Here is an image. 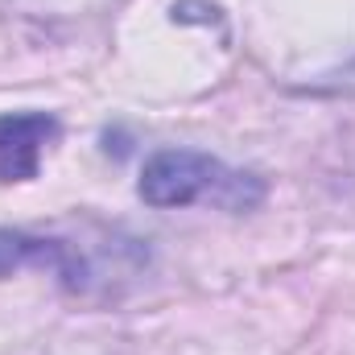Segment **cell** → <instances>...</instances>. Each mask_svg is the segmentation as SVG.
<instances>
[{"label": "cell", "instance_id": "2", "mask_svg": "<svg viewBox=\"0 0 355 355\" xmlns=\"http://www.w3.org/2000/svg\"><path fill=\"white\" fill-rule=\"evenodd\" d=\"M58 141V120L46 112H8L0 116V182L37 178L46 145Z\"/></svg>", "mask_w": 355, "mask_h": 355}, {"label": "cell", "instance_id": "3", "mask_svg": "<svg viewBox=\"0 0 355 355\" xmlns=\"http://www.w3.org/2000/svg\"><path fill=\"white\" fill-rule=\"evenodd\" d=\"M21 268H50L67 285L83 281V268L75 265V257H71V248L62 240H46V236H33V232L0 227V281L21 272Z\"/></svg>", "mask_w": 355, "mask_h": 355}, {"label": "cell", "instance_id": "1", "mask_svg": "<svg viewBox=\"0 0 355 355\" xmlns=\"http://www.w3.org/2000/svg\"><path fill=\"white\" fill-rule=\"evenodd\" d=\"M141 198L149 207H190L215 202L223 211H252L265 198V182L257 174L232 170L219 157L194 149H162L141 170Z\"/></svg>", "mask_w": 355, "mask_h": 355}]
</instances>
